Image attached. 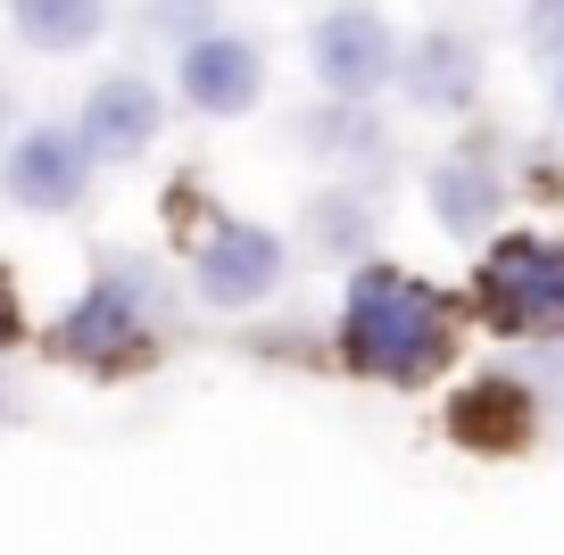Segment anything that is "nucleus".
Instances as JSON below:
<instances>
[{"instance_id":"f257e3e1","label":"nucleus","mask_w":564,"mask_h":555,"mask_svg":"<svg viewBox=\"0 0 564 555\" xmlns=\"http://www.w3.org/2000/svg\"><path fill=\"white\" fill-rule=\"evenodd\" d=\"M457 357V324L448 298L432 282H415L406 265H357L349 298H340V364L366 382L415 390Z\"/></svg>"},{"instance_id":"f03ea898","label":"nucleus","mask_w":564,"mask_h":555,"mask_svg":"<svg viewBox=\"0 0 564 555\" xmlns=\"http://www.w3.org/2000/svg\"><path fill=\"white\" fill-rule=\"evenodd\" d=\"M481 324L523 331V340H564V241H540V232H514L481 258Z\"/></svg>"},{"instance_id":"7ed1b4c3","label":"nucleus","mask_w":564,"mask_h":555,"mask_svg":"<svg viewBox=\"0 0 564 555\" xmlns=\"http://www.w3.org/2000/svg\"><path fill=\"white\" fill-rule=\"evenodd\" d=\"M150 298H159V274L108 265V274L58 315V357L91 364V373H124V364H141V357H150Z\"/></svg>"},{"instance_id":"20e7f679","label":"nucleus","mask_w":564,"mask_h":555,"mask_svg":"<svg viewBox=\"0 0 564 555\" xmlns=\"http://www.w3.org/2000/svg\"><path fill=\"white\" fill-rule=\"evenodd\" d=\"M307 67H316L324 100H382L390 75H399V34L357 0H333L307 25Z\"/></svg>"},{"instance_id":"39448f33","label":"nucleus","mask_w":564,"mask_h":555,"mask_svg":"<svg viewBox=\"0 0 564 555\" xmlns=\"http://www.w3.org/2000/svg\"><path fill=\"white\" fill-rule=\"evenodd\" d=\"M0 192L25 216H75L91 199V150L75 141V124H25L0 157Z\"/></svg>"},{"instance_id":"423d86ee","label":"nucleus","mask_w":564,"mask_h":555,"mask_svg":"<svg viewBox=\"0 0 564 555\" xmlns=\"http://www.w3.org/2000/svg\"><path fill=\"white\" fill-rule=\"evenodd\" d=\"M291 274V249H282V232H265V225H216L208 241H199V258H192V291L208 298V307H225V315H241V307H258V298H274V282Z\"/></svg>"},{"instance_id":"0eeeda50","label":"nucleus","mask_w":564,"mask_h":555,"mask_svg":"<svg viewBox=\"0 0 564 555\" xmlns=\"http://www.w3.org/2000/svg\"><path fill=\"white\" fill-rule=\"evenodd\" d=\"M175 91L199 108V117H249L265 100V51L249 34H199L175 51Z\"/></svg>"},{"instance_id":"6e6552de","label":"nucleus","mask_w":564,"mask_h":555,"mask_svg":"<svg viewBox=\"0 0 564 555\" xmlns=\"http://www.w3.org/2000/svg\"><path fill=\"white\" fill-rule=\"evenodd\" d=\"M390 91H406V108H415V117H465V108L481 100V42L457 34V25L415 34V42L399 51Z\"/></svg>"},{"instance_id":"1a4fd4ad","label":"nucleus","mask_w":564,"mask_h":555,"mask_svg":"<svg viewBox=\"0 0 564 555\" xmlns=\"http://www.w3.org/2000/svg\"><path fill=\"white\" fill-rule=\"evenodd\" d=\"M159 124H166V100H159V84L150 75H100V84L84 91V108H75V141L91 150V166H133L150 141H159Z\"/></svg>"},{"instance_id":"9d476101","label":"nucleus","mask_w":564,"mask_h":555,"mask_svg":"<svg viewBox=\"0 0 564 555\" xmlns=\"http://www.w3.org/2000/svg\"><path fill=\"white\" fill-rule=\"evenodd\" d=\"M423 199H432V216H441L448 241H490L498 216H507V183H498V166H490V157H474V150L432 157Z\"/></svg>"},{"instance_id":"9b49d317","label":"nucleus","mask_w":564,"mask_h":555,"mask_svg":"<svg viewBox=\"0 0 564 555\" xmlns=\"http://www.w3.org/2000/svg\"><path fill=\"white\" fill-rule=\"evenodd\" d=\"M300 141L316 150V166H382L390 133L373 117V100H316L300 117Z\"/></svg>"},{"instance_id":"f8f14e48","label":"nucleus","mask_w":564,"mask_h":555,"mask_svg":"<svg viewBox=\"0 0 564 555\" xmlns=\"http://www.w3.org/2000/svg\"><path fill=\"white\" fill-rule=\"evenodd\" d=\"M448 432H457V448L507 456V448H523V439L540 432V415H531V399L514 382H474L457 406H448Z\"/></svg>"},{"instance_id":"ddd939ff","label":"nucleus","mask_w":564,"mask_h":555,"mask_svg":"<svg viewBox=\"0 0 564 555\" xmlns=\"http://www.w3.org/2000/svg\"><path fill=\"white\" fill-rule=\"evenodd\" d=\"M9 25H18L25 51L67 58V51H91L108 34V0H9Z\"/></svg>"},{"instance_id":"4468645a","label":"nucleus","mask_w":564,"mask_h":555,"mask_svg":"<svg viewBox=\"0 0 564 555\" xmlns=\"http://www.w3.org/2000/svg\"><path fill=\"white\" fill-rule=\"evenodd\" d=\"M307 249L316 258H357V249L373 241V199L357 192V183H333V192H316L307 199Z\"/></svg>"},{"instance_id":"2eb2a0df","label":"nucleus","mask_w":564,"mask_h":555,"mask_svg":"<svg viewBox=\"0 0 564 555\" xmlns=\"http://www.w3.org/2000/svg\"><path fill=\"white\" fill-rule=\"evenodd\" d=\"M141 25L159 42H199V34H216V0H141Z\"/></svg>"},{"instance_id":"dca6fc26","label":"nucleus","mask_w":564,"mask_h":555,"mask_svg":"<svg viewBox=\"0 0 564 555\" xmlns=\"http://www.w3.org/2000/svg\"><path fill=\"white\" fill-rule=\"evenodd\" d=\"M18 340V298H9V282H0V348Z\"/></svg>"},{"instance_id":"f3484780","label":"nucleus","mask_w":564,"mask_h":555,"mask_svg":"<svg viewBox=\"0 0 564 555\" xmlns=\"http://www.w3.org/2000/svg\"><path fill=\"white\" fill-rule=\"evenodd\" d=\"M556 124H564V67H556Z\"/></svg>"},{"instance_id":"a211bd4d","label":"nucleus","mask_w":564,"mask_h":555,"mask_svg":"<svg viewBox=\"0 0 564 555\" xmlns=\"http://www.w3.org/2000/svg\"><path fill=\"white\" fill-rule=\"evenodd\" d=\"M0 133H9V91H0Z\"/></svg>"},{"instance_id":"6ab92c4d","label":"nucleus","mask_w":564,"mask_h":555,"mask_svg":"<svg viewBox=\"0 0 564 555\" xmlns=\"http://www.w3.org/2000/svg\"><path fill=\"white\" fill-rule=\"evenodd\" d=\"M531 9H564V0H531Z\"/></svg>"},{"instance_id":"aec40b11","label":"nucleus","mask_w":564,"mask_h":555,"mask_svg":"<svg viewBox=\"0 0 564 555\" xmlns=\"http://www.w3.org/2000/svg\"><path fill=\"white\" fill-rule=\"evenodd\" d=\"M0 415H9V390H0Z\"/></svg>"}]
</instances>
